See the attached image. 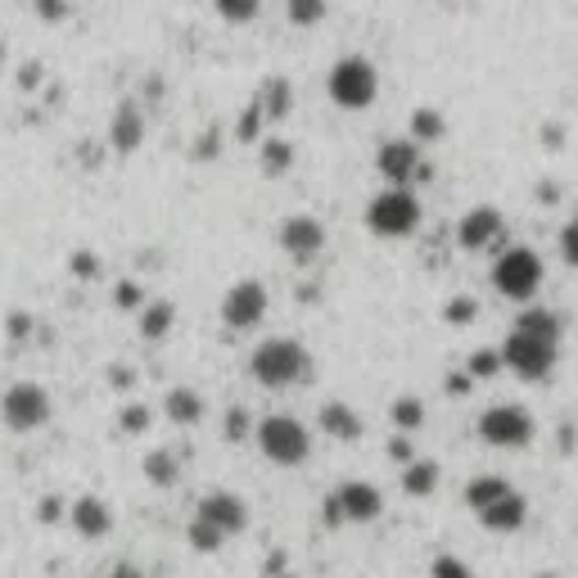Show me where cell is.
I'll list each match as a JSON object with an SVG mask.
<instances>
[{"instance_id":"32","label":"cell","mask_w":578,"mask_h":578,"mask_svg":"<svg viewBox=\"0 0 578 578\" xmlns=\"http://www.w3.org/2000/svg\"><path fill=\"white\" fill-rule=\"evenodd\" d=\"M430 578H475V569L461 560V556H434V565H430Z\"/></svg>"},{"instance_id":"13","label":"cell","mask_w":578,"mask_h":578,"mask_svg":"<svg viewBox=\"0 0 578 578\" xmlns=\"http://www.w3.org/2000/svg\"><path fill=\"white\" fill-rule=\"evenodd\" d=\"M267 307H272V298H267L262 281H236L222 294V321H226V330H253V326H262Z\"/></svg>"},{"instance_id":"20","label":"cell","mask_w":578,"mask_h":578,"mask_svg":"<svg viewBox=\"0 0 578 578\" xmlns=\"http://www.w3.org/2000/svg\"><path fill=\"white\" fill-rule=\"evenodd\" d=\"M253 104L262 109L267 127H272V123H285V118H290V109H294V91H290L285 77H272V82H262V91H258V100H253Z\"/></svg>"},{"instance_id":"29","label":"cell","mask_w":578,"mask_h":578,"mask_svg":"<svg viewBox=\"0 0 578 578\" xmlns=\"http://www.w3.org/2000/svg\"><path fill=\"white\" fill-rule=\"evenodd\" d=\"M213 10H217V19L245 27V23H253V19H258L262 0H213Z\"/></svg>"},{"instance_id":"17","label":"cell","mask_w":578,"mask_h":578,"mask_svg":"<svg viewBox=\"0 0 578 578\" xmlns=\"http://www.w3.org/2000/svg\"><path fill=\"white\" fill-rule=\"evenodd\" d=\"M140 140H145L140 109L136 104H118V109H113V118H109V145L118 149V154H136Z\"/></svg>"},{"instance_id":"8","label":"cell","mask_w":578,"mask_h":578,"mask_svg":"<svg viewBox=\"0 0 578 578\" xmlns=\"http://www.w3.org/2000/svg\"><path fill=\"white\" fill-rule=\"evenodd\" d=\"M321 515H326L330 529H343V524H371V520L384 515V497H379V488L366 484V479H343V484L330 488Z\"/></svg>"},{"instance_id":"42","label":"cell","mask_w":578,"mask_h":578,"mask_svg":"<svg viewBox=\"0 0 578 578\" xmlns=\"http://www.w3.org/2000/svg\"><path fill=\"white\" fill-rule=\"evenodd\" d=\"M109 578H145V569L136 560H118V565L109 569Z\"/></svg>"},{"instance_id":"18","label":"cell","mask_w":578,"mask_h":578,"mask_svg":"<svg viewBox=\"0 0 578 578\" xmlns=\"http://www.w3.org/2000/svg\"><path fill=\"white\" fill-rule=\"evenodd\" d=\"M163 416L172 420V426L190 430V426H200V420L208 416V403H204L200 389H185V384H177V389H168V398H163Z\"/></svg>"},{"instance_id":"3","label":"cell","mask_w":578,"mask_h":578,"mask_svg":"<svg viewBox=\"0 0 578 578\" xmlns=\"http://www.w3.org/2000/svg\"><path fill=\"white\" fill-rule=\"evenodd\" d=\"M317 371L313 353L303 349L298 339L290 335H272L262 339L258 349L249 353V375L262 384V389H298V384H307Z\"/></svg>"},{"instance_id":"34","label":"cell","mask_w":578,"mask_h":578,"mask_svg":"<svg viewBox=\"0 0 578 578\" xmlns=\"http://www.w3.org/2000/svg\"><path fill=\"white\" fill-rule=\"evenodd\" d=\"M560 258L578 272V208H574V217L560 226Z\"/></svg>"},{"instance_id":"21","label":"cell","mask_w":578,"mask_h":578,"mask_svg":"<svg viewBox=\"0 0 578 578\" xmlns=\"http://www.w3.org/2000/svg\"><path fill=\"white\" fill-rule=\"evenodd\" d=\"M439 479H443V471H439V461H430V456H416L411 466H403V492L407 497H430L439 488Z\"/></svg>"},{"instance_id":"9","label":"cell","mask_w":578,"mask_h":578,"mask_svg":"<svg viewBox=\"0 0 578 578\" xmlns=\"http://www.w3.org/2000/svg\"><path fill=\"white\" fill-rule=\"evenodd\" d=\"M475 430H479V439H484L488 447H497V452H520V447H529L533 434H537L533 411L520 407V403H497V407H488V411L479 416Z\"/></svg>"},{"instance_id":"31","label":"cell","mask_w":578,"mask_h":578,"mask_svg":"<svg viewBox=\"0 0 578 578\" xmlns=\"http://www.w3.org/2000/svg\"><path fill=\"white\" fill-rule=\"evenodd\" d=\"M497 371H507V366H502V353H488V349H479V353L471 358V366H466L471 379H492Z\"/></svg>"},{"instance_id":"37","label":"cell","mask_w":578,"mask_h":578,"mask_svg":"<svg viewBox=\"0 0 578 578\" xmlns=\"http://www.w3.org/2000/svg\"><path fill=\"white\" fill-rule=\"evenodd\" d=\"M113 303H118V307H132V313H140V307H145V290H140L136 281H123L118 290H113Z\"/></svg>"},{"instance_id":"33","label":"cell","mask_w":578,"mask_h":578,"mask_svg":"<svg viewBox=\"0 0 578 578\" xmlns=\"http://www.w3.org/2000/svg\"><path fill=\"white\" fill-rule=\"evenodd\" d=\"M222 434H226L230 443L249 439V434H253V426H249V411H245V407H230V411H226V420H222Z\"/></svg>"},{"instance_id":"23","label":"cell","mask_w":578,"mask_h":578,"mask_svg":"<svg viewBox=\"0 0 578 578\" xmlns=\"http://www.w3.org/2000/svg\"><path fill=\"white\" fill-rule=\"evenodd\" d=\"M140 471H145V479H149L154 488H177V479H181V461H177V452H145Z\"/></svg>"},{"instance_id":"14","label":"cell","mask_w":578,"mask_h":578,"mask_svg":"<svg viewBox=\"0 0 578 578\" xmlns=\"http://www.w3.org/2000/svg\"><path fill=\"white\" fill-rule=\"evenodd\" d=\"M281 249L294 258V262H313L321 249H326V226L321 217L313 213H294L281 222Z\"/></svg>"},{"instance_id":"22","label":"cell","mask_w":578,"mask_h":578,"mask_svg":"<svg viewBox=\"0 0 578 578\" xmlns=\"http://www.w3.org/2000/svg\"><path fill=\"white\" fill-rule=\"evenodd\" d=\"M172 326H177V307H172L168 298H154V303L140 307V335H145L149 343H154V339H163Z\"/></svg>"},{"instance_id":"26","label":"cell","mask_w":578,"mask_h":578,"mask_svg":"<svg viewBox=\"0 0 578 578\" xmlns=\"http://www.w3.org/2000/svg\"><path fill=\"white\" fill-rule=\"evenodd\" d=\"M290 163H294V145L281 140V136H267V140H262V172H267V177H285Z\"/></svg>"},{"instance_id":"38","label":"cell","mask_w":578,"mask_h":578,"mask_svg":"<svg viewBox=\"0 0 578 578\" xmlns=\"http://www.w3.org/2000/svg\"><path fill=\"white\" fill-rule=\"evenodd\" d=\"M68 267H72L77 281H95V276H100V258H95V253H72Z\"/></svg>"},{"instance_id":"24","label":"cell","mask_w":578,"mask_h":578,"mask_svg":"<svg viewBox=\"0 0 578 578\" xmlns=\"http://www.w3.org/2000/svg\"><path fill=\"white\" fill-rule=\"evenodd\" d=\"M507 492H511V479H502V475H475L466 484V507L484 511L488 502H497V497H507Z\"/></svg>"},{"instance_id":"12","label":"cell","mask_w":578,"mask_h":578,"mask_svg":"<svg viewBox=\"0 0 578 578\" xmlns=\"http://www.w3.org/2000/svg\"><path fill=\"white\" fill-rule=\"evenodd\" d=\"M507 240V213L502 208H492V204H475L461 213L456 222V245L466 249V253H488Z\"/></svg>"},{"instance_id":"41","label":"cell","mask_w":578,"mask_h":578,"mask_svg":"<svg viewBox=\"0 0 578 578\" xmlns=\"http://www.w3.org/2000/svg\"><path fill=\"white\" fill-rule=\"evenodd\" d=\"M475 389V379L466 375V371H456V375H447V394H456V398H466Z\"/></svg>"},{"instance_id":"40","label":"cell","mask_w":578,"mask_h":578,"mask_svg":"<svg viewBox=\"0 0 578 578\" xmlns=\"http://www.w3.org/2000/svg\"><path fill=\"white\" fill-rule=\"evenodd\" d=\"M389 452H394L398 466H411V461H416V452H411V439H407V434H398V439L389 443Z\"/></svg>"},{"instance_id":"19","label":"cell","mask_w":578,"mask_h":578,"mask_svg":"<svg viewBox=\"0 0 578 578\" xmlns=\"http://www.w3.org/2000/svg\"><path fill=\"white\" fill-rule=\"evenodd\" d=\"M317 420H321V430H326L330 439H339V443H358V439L366 434L358 407H349V403H326V407L317 411Z\"/></svg>"},{"instance_id":"7","label":"cell","mask_w":578,"mask_h":578,"mask_svg":"<svg viewBox=\"0 0 578 578\" xmlns=\"http://www.w3.org/2000/svg\"><path fill=\"white\" fill-rule=\"evenodd\" d=\"M326 91H330V100H335L339 109L362 113V109H371L375 95H379V72H375V64H371L366 55H343V59L330 68V77H326Z\"/></svg>"},{"instance_id":"35","label":"cell","mask_w":578,"mask_h":578,"mask_svg":"<svg viewBox=\"0 0 578 578\" xmlns=\"http://www.w3.org/2000/svg\"><path fill=\"white\" fill-rule=\"evenodd\" d=\"M118 426H123V434H145L149 430V407H123Z\"/></svg>"},{"instance_id":"6","label":"cell","mask_w":578,"mask_h":578,"mask_svg":"<svg viewBox=\"0 0 578 578\" xmlns=\"http://www.w3.org/2000/svg\"><path fill=\"white\" fill-rule=\"evenodd\" d=\"M420 226V200L416 190H403V185H389L366 204V230L379 240H407L411 230Z\"/></svg>"},{"instance_id":"4","label":"cell","mask_w":578,"mask_h":578,"mask_svg":"<svg viewBox=\"0 0 578 578\" xmlns=\"http://www.w3.org/2000/svg\"><path fill=\"white\" fill-rule=\"evenodd\" d=\"M253 443H258V452L267 461H272V466H285V471L303 466V461L313 456V434H307V426L298 416H290V411L262 416L253 426Z\"/></svg>"},{"instance_id":"36","label":"cell","mask_w":578,"mask_h":578,"mask_svg":"<svg viewBox=\"0 0 578 578\" xmlns=\"http://www.w3.org/2000/svg\"><path fill=\"white\" fill-rule=\"evenodd\" d=\"M68 5H72V0H32V10H36V19H42V23H64Z\"/></svg>"},{"instance_id":"11","label":"cell","mask_w":578,"mask_h":578,"mask_svg":"<svg viewBox=\"0 0 578 578\" xmlns=\"http://www.w3.org/2000/svg\"><path fill=\"white\" fill-rule=\"evenodd\" d=\"M375 168H379L384 181L403 185V190H411L416 181H430V163H426V154H420V145L411 136L407 140H384L375 149Z\"/></svg>"},{"instance_id":"30","label":"cell","mask_w":578,"mask_h":578,"mask_svg":"<svg viewBox=\"0 0 578 578\" xmlns=\"http://www.w3.org/2000/svg\"><path fill=\"white\" fill-rule=\"evenodd\" d=\"M475 317H479V303H475L471 294H456V298L443 303V321H447V326H471Z\"/></svg>"},{"instance_id":"28","label":"cell","mask_w":578,"mask_h":578,"mask_svg":"<svg viewBox=\"0 0 578 578\" xmlns=\"http://www.w3.org/2000/svg\"><path fill=\"white\" fill-rule=\"evenodd\" d=\"M330 10V0H285V14L294 27H317Z\"/></svg>"},{"instance_id":"1","label":"cell","mask_w":578,"mask_h":578,"mask_svg":"<svg viewBox=\"0 0 578 578\" xmlns=\"http://www.w3.org/2000/svg\"><path fill=\"white\" fill-rule=\"evenodd\" d=\"M560 362V321L547 307H524L502 339V366L529 384H543Z\"/></svg>"},{"instance_id":"16","label":"cell","mask_w":578,"mask_h":578,"mask_svg":"<svg viewBox=\"0 0 578 578\" xmlns=\"http://www.w3.org/2000/svg\"><path fill=\"white\" fill-rule=\"evenodd\" d=\"M68 524L82 533V537H104V533L113 529V511H109L104 497L82 492V497H77V502L68 507Z\"/></svg>"},{"instance_id":"27","label":"cell","mask_w":578,"mask_h":578,"mask_svg":"<svg viewBox=\"0 0 578 578\" xmlns=\"http://www.w3.org/2000/svg\"><path fill=\"white\" fill-rule=\"evenodd\" d=\"M389 416H394L398 434H416L420 426H426V403H420V398H394Z\"/></svg>"},{"instance_id":"2","label":"cell","mask_w":578,"mask_h":578,"mask_svg":"<svg viewBox=\"0 0 578 578\" xmlns=\"http://www.w3.org/2000/svg\"><path fill=\"white\" fill-rule=\"evenodd\" d=\"M249 529V502L245 497H236V492H208V497H200V507L190 511V529H185V537H190V547L195 552H204V556H213V552H222L230 537H240Z\"/></svg>"},{"instance_id":"10","label":"cell","mask_w":578,"mask_h":578,"mask_svg":"<svg viewBox=\"0 0 578 578\" xmlns=\"http://www.w3.org/2000/svg\"><path fill=\"white\" fill-rule=\"evenodd\" d=\"M50 416H55L50 394L42 389V384H32V379H19V384H10V389L0 394V420H5V430H14V434L42 430Z\"/></svg>"},{"instance_id":"5","label":"cell","mask_w":578,"mask_h":578,"mask_svg":"<svg viewBox=\"0 0 578 578\" xmlns=\"http://www.w3.org/2000/svg\"><path fill=\"white\" fill-rule=\"evenodd\" d=\"M547 281V267H543V253L529 249V245H511L502 258L492 262V290L511 298V303H533L537 290Z\"/></svg>"},{"instance_id":"25","label":"cell","mask_w":578,"mask_h":578,"mask_svg":"<svg viewBox=\"0 0 578 578\" xmlns=\"http://www.w3.org/2000/svg\"><path fill=\"white\" fill-rule=\"evenodd\" d=\"M407 127H411V140H416V145H434V140L447 136V123H443L439 109H411Z\"/></svg>"},{"instance_id":"39","label":"cell","mask_w":578,"mask_h":578,"mask_svg":"<svg viewBox=\"0 0 578 578\" xmlns=\"http://www.w3.org/2000/svg\"><path fill=\"white\" fill-rule=\"evenodd\" d=\"M64 515H68V507L59 502V497H46V502L36 507V520H42V524H59Z\"/></svg>"},{"instance_id":"43","label":"cell","mask_w":578,"mask_h":578,"mask_svg":"<svg viewBox=\"0 0 578 578\" xmlns=\"http://www.w3.org/2000/svg\"><path fill=\"white\" fill-rule=\"evenodd\" d=\"M27 330H32L27 317H10V335H27Z\"/></svg>"},{"instance_id":"15","label":"cell","mask_w":578,"mask_h":578,"mask_svg":"<svg viewBox=\"0 0 578 578\" xmlns=\"http://www.w3.org/2000/svg\"><path fill=\"white\" fill-rule=\"evenodd\" d=\"M479 515V524L488 529V533H520L524 529V520H529V502H524V492H507V497H497V502H488L484 511H475Z\"/></svg>"}]
</instances>
